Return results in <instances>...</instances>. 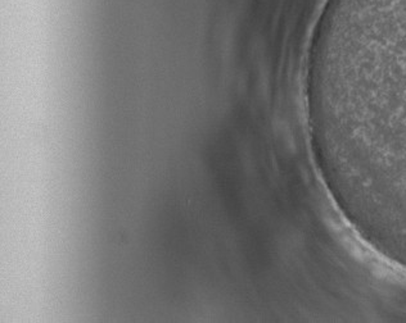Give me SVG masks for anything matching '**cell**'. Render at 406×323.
<instances>
[{
  "label": "cell",
  "mask_w": 406,
  "mask_h": 323,
  "mask_svg": "<svg viewBox=\"0 0 406 323\" xmlns=\"http://www.w3.org/2000/svg\"><path fill=\"white\" fill-rule=\"evenodd\" d=\"M315 43V39H314ZM313 61H314V45H313V56H311V89H313Z\"/></svg>",
  "instance_id": "cell-1"
}]
</instances>
